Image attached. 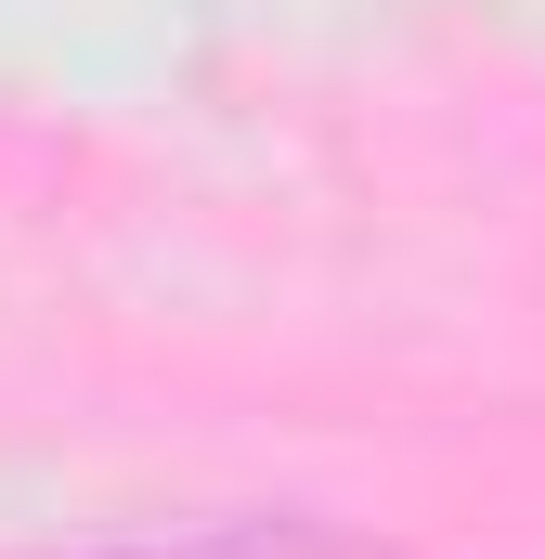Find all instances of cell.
Here are the masks:
<instances>
[{
	"label": "cell",
	"instance_id": "cell-1",
	"mask_svg": "<svg viewBox=\"0 0 545 559\" xmlns=\"http://www.w3.org/2000/svg\"><path fill=\"white\" fill-rule=\"evenodd\" d=\"M105 559H364V547L325 521H182V534H143V547H105Z\"/></svg>",
	"mask_w": 545,
	"mask_h": 559
}]
</instances>
